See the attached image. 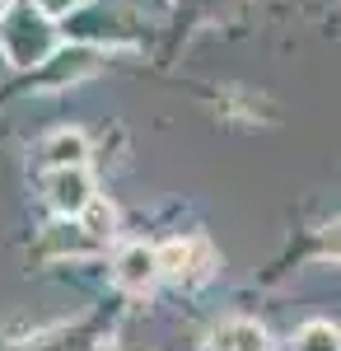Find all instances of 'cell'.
<instances>
[{"label": "cell", "instance_id": "1", "mask_svg": "<svg viewBox=\"0 0 341 351\" xmlns=\"http://www.w3.org/2000/svg\"><path fill=\"white\" fill-rule=\"evenodd\" d=\"M0 47H5V56H10V66H19V71L42 66V61L56 52L52 19H47L33 0L5 5V14H0Z\"/></svg>", "mask_w": 341, "mask_h": 351}, {"label": "cell", "instance_id": "2", "mask_svg": "<svg viewBox=\"0 0 341 351\" xmlns=\"http://www.w3.org/2000/svg\"><path fill=\"white\" fill-rule=\"evenodd\" d=\"M47 206L61 220H75L94 206V178L84 169H52L47 173Z\"/></svg>", "mask_w": 341, "mask_h": 351}, {"label": "cell", "instance_id": "3", "mask_svg": "<svg viewBox=\"0 0 341 351\" xmlns=\"http://www.w3.org/2000/svg\"><path fill=\"white\" fill-rule=\"evenodd\" d=\"M155 253H159V276L201 281L210 271V243L206 239H168V243H159Z\"/></svg>", "mask_w": 341, "mask_h": 351}, {"label": "cell", "instance_id": "4", "mask_svg": "<svg viewBox=\"0 0 341 351\" xmlns=\"http://www.w3.org/2000/svg\"><path fill=\"white\" fill-rule=\"evenodd\" d=\"M159 276V253L155 248H145V243H131V248H122L117 253V263H112V281L122 286V291H131V295H140V291H150Z\"/></svg>", "mask_w": 341, "mask_h": 351}, {"label": "cell", "instance_id": "5", "mask_svg": "<svg viewBox=\"0 0 341 351\" xmlns=\"http://www.w3.org/2000/svg\"><path fill=\"white\" fill-rule=\"evenodd\" d=\"M89 160V141L79 132H56L42 141V164L47 169H84Z\"/></svg>", "mask_w": 341, "mask_h": 351}, {"label": "cell", "instance_id": "6", "mask_svg": "<svg viewBox=\"0 0 341 351\" xmlns=\"http://www.w3.org/2000/svg\"><path fill=\"white\" fill-rule=\"evenodd\" d=\"M210 347H220V351H271V342H266V328H257L253 319H229V324L215 332Z\"/></svg>", "mask_w": 341, "mask_h": 351}, {"label": "cell", "instance_id": "7", "mask_svg": "<svg viewBox=\"0 0 341 351\" xmlns=\"http://www.w3.org/2000/svg\"><path fill=\"white\" fill-rule=\"evenodd\" d=\"M47 239H52L56 253H94V248H99V239H94L84 225H71V220L52 225V234H47Z\"/></svg>", "mask_w": 341, "mask_h": 351}, {"label": "cell", "instance_id": "8", "mask_svg": "<svg viewBox=\"0 0 341 351\" xmlns=\"http://www.w3.org/2000/svg\"><path fill=\"white\" fill-rule=\"evenodd\" d=\"M294 351H341V332L332 324H304L299 337H294Z\"/></svg>", "mask_w": 341, "mask_h": 351}, {"label": "cell", "instance_id": "9", "mask_svg": "<svg viewBox=\"0 0 341 351\" xmlns=\"http://www.w3.org/2000/svg\"><path fill=\"white\" fill-rule=\"evenodd\" d=\"M79 225H84V230H89V234H94L99 243H103L108 234H112V225H117V206H112V202H99V197H94V206H89V211L79 216Z\"/></svg>", "mask_w": 341, "mask_h": 351}, {"label": "cell", "instance_id": "10", "mask_svg": "<svg viewBox=\"0 0 341 351\" xmlns=\"http://www.w3.org/2000/svg\"><path fill=\"white\" fill-rule=\"evenodd\" d=\"M33 5H38V10H42L47 19H61V14H75L84 0H33Z\"/></svg>", "mask_w": 341, "mask_h": 351}, {"label": "cell", "instance_id": "11", "mask_svg": "<svg viewBox=\"0 0 341 351\" xmlns=\"http://www.w3.org/2000/svg\"><path fill=\"white\" fill-rule=\"evenodd\" d=\"M323 253H327L332 263H341V220H337V225H327V234H323Z\"/></svg>", "mask_w": 341, "mask_h": 351}, {"label": "cell", "instance_id": "12", "mask_svg": "<svg viewBox=\"0 0 341 351\" xmlns=\"http://www.w3.org/2000/svg\"><path fill=\"white\" fill-rule=\"evenodd\" d=\"M206 351H220V347H206Z\"/></svg>", "mask_w": 341, "mask_h": 351}]
</instances>
